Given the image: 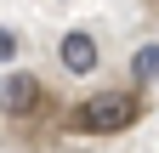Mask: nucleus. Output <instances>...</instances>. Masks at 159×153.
I'll list each match as a JSON object with an SVG mask.
<instances>
[{
	"label": "nucleus",
	"mask_w": 159,
	"mask_h": 153,
	"mask_svg": "<svg viewBox=\"0 0 159 153\" xmlns=\"http://www.w3.org/2000/svg\"><path fill=\"white\" fill-rule=\"evenodd\" d=\"M57 57H63L68 74H97V40L85 28H68L63 40H57Z\"/></svg>",
	"instance_id": "3"
},
{
	"label": "nucleus",
	"mask_w": 159,
	"mask_h": 153,
	"mask_svg": "<svg viewBox=\"0 0 159 153\" xmlns=\"http://www.w3.org/2000/svg\"><path fill=\"white\" fill-rule=\"evenodd\" d=\"M0 108H6V113H17V119H23V113H34V108H40V80H34L29 68H17L11 80L0 85Z\"/></svg>",
	"instance_id": "2"
},
{
	"label": "nucleus",
	"mask_w": 159,
	"mask_h": 153,
	"mask_svg": "<svg viewBox=\"0 0 159 153\" xmlns=\"http://www.w3.org/2000/svg\"><path fill=\"white\" fill-rule=\"evenodd\" d=\"M11 57H17V34H11V28H0V63H11Z\"/></svg>",
	"instance_id": "5"
},
{
	"label": "nucleus",
	"mask_w": 159,
	"mask_h": 153,
	"mask_svg": "<svg viewBox=\"0 0 159 153\" xmlns=\"http://www.w3.org/2000/svg\"><path fill=\"white\" fill-rule=\"evenodd\" d=\"M131 74H136L142 85H153V80H159V46H142V51H136V57H131Z\"/></svg>",
	"instance_id": "4"
},
{
	"label": "nucleus",
	"mask_w": 159,
	"mask_h": 153,
	"mask_svg": "<svg viewBox=\"0 0 159 153\" xmlns=\"http://www.w3.org/2000/svg\"><path fill=\"white\" fill-rule=\"evenodd\" d=\"M136 113H142V102L131 91H97V97H85L68 113V130H80V136H114V130L136 125Z\"/></svg>",
	"instance_id": "1"
}]
</instances>
